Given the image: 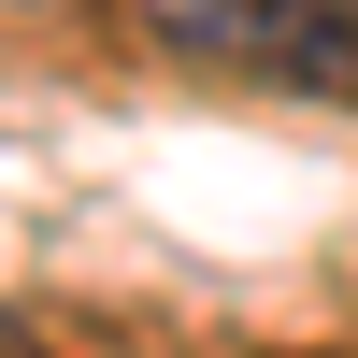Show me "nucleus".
<instances>
[{
	"mask_svg": "<svg viewBox=\"0 0 358 358\" xmlns=\"http://www.w3.org/2000/svg\"><path fill=\"white\" fill-rule=\"evenodd\" d=\"M244 72L287 86V101H358V0H273Z\"/></svg>",
	"mask_w": 358,
	"mask_h": 358,
	"instance_id": "obj_1",
	"label": "nucleus"
},
{
	"mask_svg": "<svg viewBox=\"0 0 358 358\" xmlns=\"http://www.w3.org/2000/svg\"><path fill=\"white\" fill-rule=\"evenodd\" d=\"M143 29H158V43H187V57H244L258 43V15H273V0H129Z\"/></svg>",
	"mask_w": 358,
	"mask_h": 358,
	"instance_id": "obj_2",
	"label": "nucleus"
},
{
	"mask_svg": "<svg viewBox=\"0 0 358 358\" xmlns=\"http://www.w3.org/2000/svg\"><path fill=\"white\" fill-rule=\"evenodd\" d=\"M0 358H43V344H15V315H0Z\"/></svg>",
	"mask_w": 358,
	"mask_h": 358,
	"instance_id": "obj_3",
	"label": "nucleus"
}]
</instances>
